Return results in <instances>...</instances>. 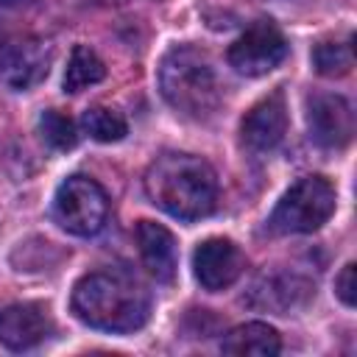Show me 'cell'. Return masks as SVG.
<instances>
[{
    "label": "cell",
    "mask_w": 357,
    "mask_h": 357,
    "mask_svg": "<svg viewBox=\"0 0 357 357\" xmlns=\"http://www.w3.org/2000/svg\"><path fill=\"white\" fill-rule=\"evenodd\" d=\"M53 64V47L50 42L39 36H22V39H8L3 53H0V78L6 86L25 92L45 81Z\"/></svg>",
    "instance_id": "cell-7"
},
{
    "label": "cell",
    "mask_w": 357,
    "mask_h": 357,
    "mask_svg": "<svg viewBox=\"0 0 357 357\" xmlns=\"http://www.w3.org/2000/svg\"><path fill=\"white\" fill-rule=\"evenodd\" d=\"M50 335V318L42 304L22 301L0 310V343L11 351L39 346Z\"/></svg>",
    "instance_id": "cell-12"
},
{
    "label": "cell",
    "mask_w": 357,
    "mask_h": 357,
    "mask_svg": "<svg viewBox=\"0 0 357 357\" xmlns=\"http://www.w3.org/2000/svg\"><path fill=\"white\" fill-rule=\"evenodd\" d=\"M22 3H28V0H0L3 8H17V6H22Z\"/></svg>",
    "instance_id": "cell-20"
},
{
    "label": "cell",
    "mask_w": 357,
    "mask_h": 357,
    "mask_svg": "<svg viewBox=\"0 0 357 357\" xmlns=\"http://www.w3.org/2000/svg\"><path fill=\"white\" fill-rule=\"evenodd\" d=\"M56 223L75 237H92L106 226L109 198L103 187L89 176H70L59 184L53 198Z\"/></svg>",
    "instance_id": "cell-5"
},
{
    "label": "cell",
    "mask_w": 357,
    "mask_h": 357,
    "mask_svg": "<svg viewBox=\"0 0 357 357\" xmlns=\"http://www.w3.org/2000/svg\"><path fill=\"white\" fill-rule=\"evenodd\" d=\"M81 126L95 142H120L128 134L126 117L109 106H89L81 117Z\"/></svg>",
    "instance_id": "cell-16"
},
{
    "label": "cell",
    "mask_w": 357,
    "mask_h": 357,
    "mask_svg": "<svg viewBox=\"0 0 357 357\" xmlns=\"http://www.w3.org/2000/svg\"><path fill=\"white\" fill-rule=\"evenodd\" d=\"M312 284L307 279H301L298 273H287V271H268L262 273L251 290H248V304L254 310H268L273 315H287L298 307H304L312 296Z\"/></svg>",
    "instance_id": "cell-11"
},
{
    "label": "cell",
    "mask_w": 357,
    "mask_h": 357,
    "mask_svg": "<svg viewBox=\"0 0 357 357\" xmlns=\"http://www.w3.org/2000/svg\"><path fill=\"white\" fill-rule=\"evenodd\" d=\"M337 192L335 184L324 176H301L279 198L268 218L271 234H312L335 212Z\"/></svg>",
    "instance_id": "cell-4"
},
{
    "label": "cell",
    "mask_w": 357,
    "mask_h": 357,
    "mask_svg": "<svg viewBox=\"0 0 357 357\" xmlns=\"http://www.w3.org/2000/svg\"><path fill=\"white\" fill-rule=\"evenodd\" d=\"M145 195L153 206L178 220H201L218 204V178L209 162L192 153L167 151L145 173Z\"/></svg>",
    "instance_id": "cell-2"
},
{
    "label": "cell",
    "mask_w": 357,
    "mask_h": 357,
    "mask_svg": "<svg viewBox=\"0 0 357 357\" xmlns=\"http://www.w3.org/2000/svg\"><path fill=\"white\" fill-rule=\"evenodd\" d=\"M220 349L226 354H254V357H273L282 351V337L273 326L262 324V321H248V324H240L234 326Z\"/></svg>",
    "instance_id": "cell-14"
},
{
    "label": "cell",
    "mask_w": 357,
    "mask_h": 357,
    "mask_svg": "<svg viewBox=\"0 0 357 357\" xmlns=\"http://www.w3.org/2000/svg\"><path fill=\"white\" fill-rule=\"evenodd\" d=\"M159 89L167 106L190 120H206L220 106L218 73L209 56L192 45H176L162 56Z\"/></svg>",
    "instance_id": "cell-3"
},
{
    "label": "cell",
    "mask_w": 357,
    "mask_h": 357,
    "mask_svg": "<svg viewBox=\"0 0 357 357\" xmlns=\"http://www.w3.org/2000/svg\"><path fill=\"white\" fill-rule=\"evenodd\" d=\"M335 293L346 307H354L357 301V282H354V262H346L343 271L335 279Z\"/></svg>",
    "instance_id": "cell-19"
},
{
    "label": "cell",
    "mask_w": 357,
    "mask_h": 357,
    "mask_svg": "<svg viewBox=\"0 0 357 357\" xmlns=\"http://www.w3.org/2000/svg\"><path fill=\"white\" fill-rule=\"evenodd\" d=\"M312 64L321 75L335 78V75H346L354 64L351 56V45L349 42H321L312 50Z\"/></svg>",
    "instance_id": "cell-18"
},
{
    "label": "cell",
    "mask_w": 357,
    "mask_h": 357,
    "mask_svg": "<svg viewBox=\"0 0 357 357\" xmlns=\"http://www.w3.org/2000/svg\"><path fill=\"white\" fill-rule=\"evenodd\" d=\"M307 131L310 139L321 148L337 151L351 142L354 112L351 103L332 92H315L307 98Z\"/></svg>",
    "instance_id": "cell-8"
},
{
    "label": "cell",
    "mask_w": 357,
    "mask_h": 357,
    "mask_svg": "<svg viewBox=\"0 0 357 357\" xmlns=\"http://www.w3.org/2000/svg\"><path fill=\"white\" fill-rule=\"evenodd\" d=\"M137 245L145 271L156 282H173L176 268H178V251H176V237L153 220H139L137 223Z\"/></svg>",
    "instance_id": "cell-13"
},
{
    "label": "cell",
    "mask_w": 357,
    "mask_h": 357,
    "mask_svg": "<svg viewBox=\"0 0 357 357\" xmlns=\"http://www.w3.org/2000/svg\"><path fill=\"white\" fill-rule=\"evenodd\" d=\"M243 271H245V254L229 237H209L198 243L192 251V273L201 282V287L209 293L231 287L243 276Z\"/></svg>",
    "instance_id": "cell-9"
},
{
    "label": "cell",
    "mask_w": 357,
    "mask_h": 357,
    "mask_svg": "<svg viewBox=\"0 0 357 357\" xmlns=\"http://www.w3.org/2000/svg\"><path fill=\"white\" fill-rule=\"evenodd\" d=\"M284 56H287V39L271 20L254 22L245 33H240L231 42L226 53L229 67L245 78L268 75L284 61Z\"/></svg>",
    "instance_id": "cell-6"
},
{
    "label": "cell",
    "mask_w": 357,
    "mask_h": 357,
    "mask_svg": "<svg viewBox=\"0 0 357 357\" xmlns=\"http://www.w3.org/2000/svg\"><path fill=\"white\" fill-rule=\"evenodd\" d=\"M284 134H287V103L279 89L271 92L268 98L257 100L240 123L243 145L254 153L273 151L284 139Z\"/></svg>",
    "instance_id": "cell-10"
},
{
    "label": "cell",
    "mask_w": 357,
    "mask_h": 357,
    "mask_svg": "<svg viewBox=\"0 0 357 357\" xmlns=\"http://www.w3.org/2000/svg\"><path fill=\"white\" fill-rule=\"evenodd\" d=\"M95 3H100V6H117V3H123V0H95Z\"/></svg>",
    "instance_id": "cell-22"
},
{
    "label": "cell",
    "mask_w": 357,
    "mask_h": 357,
    "mask_svg": "<svg viewBox=\"0 0 357 357\" xmlns=\"http://www.w3.org/2000/svg\"><path fill=\"white\" fill-rule=\"evenodd\" d=\"M70 307L86 326L123 335L148 321L151 293L123 271H92L75 282Z\"/></svg>",
    "instance_id": "cell-1"
},
{
    "label": "cell",
    "mask_w": 357,
    "mask_h": 357,
    "mask_svg": "<svg viewBox=\"0 0 357 357\" xmlns=\"http://www.w3.org/2000/svg\"><path fill=\"white\" fill-rule=\"evenodd\" d=\"M103 75H106V67L98 59V53L92 47H86V45H75L73 53H70L61 86H64V92H81L86 86L103 81Z\"/></svg>",
    "instance_id": "cell-15"
},
{
    "label": "cell",
    "mask_w": 357,
    "mask_h": 357,
    "mask_svg": "<svg viewBox=\"0 0 357 357\" xmlns=\"http://www.w3.org/2000/svg\"><path fill=\"white\" fill-rule=\"evenodd\" d=\"M6 42H8V39H6V31L0 28V53H3V47H6Z\"/></svg>",
    "instance_id": "cell-21"
},
{
    "label": "cell",
    "mask_w": 357,
    "mask_h": 357,
    "mask_svg": "<svg viewBox=\"0 0 357 357\" xmlns=\"http://www.w3.org/2000/svg\"><path fill=\"white\" fill-rule=\"evenodd\" d=\"M39 131H42V139H45L53 151H70V148H75V142H78V128H75L73 117L64 114V112H59V109L42 112V117H39Z\"/></svg>",
    "instance_id": "cell-17"
}]
</instances>
